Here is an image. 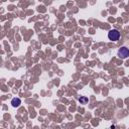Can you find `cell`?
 <instances>
[{
  "instance_id": "obj_1",
  "label": "cell",
  "mask_w": 129,
  "mask_h": 129,
  "mask_svg": "<svg viewBox=\"0 0 129 129\" xmlns=\"http://www.w3.org/2000/svg\"><path fill=\"white\" fill-rule=\"evenodd\" d=\"M108 38L112 41H117L120 38V32L117 29H111L108 33Z\"/></svg>"
},
{
  "instance_id": "obj_2",
  "label": "cell",
  "mask_w": 129,
  "mask_h": 129,
  "mask_svg": "<svg viewBox=\"0 0 129 129\" xmlns=\"http://www.w3.org/2000/svg\"><path fill=\"white\" fill-rule=\"evenodd\" d=\"M118 56H120L121 58H126L129 56V49L126 46H122L118 49Z\"/></svg>"
},
{
  "instance_id": "obj_3",
  "label": "cell",
  "mask_w": 129,
  "mask_h": 129,
  "mask_svg": "<svg viewBox=\"0 0 129 129\" xmlns=\"http://www.w3.org/2000/svg\"><path fill=\"white\" fill-rule=\"evenodd\" d=\"M20 104H21V100H20L19 98H13V99L11 100V105H12L14 108L20 106Z\"/></svg>"
},
{
  "instance_id": "obj_4",
  "label": "cell",
  "mask_w": 129,
  "mask_h": 129,
  "mask_svg": "<svg viewBox=\"0 0 129 129\" xmlns=\"http://www.w3.org/2000/svg\"><path fill=\"white\" fill-rule=\"evenodd\" d=\"M79 101H80V103L85 104V103L88 102V98H87V97H80V98H79Z\"/></svg>"
}]
</instances>
